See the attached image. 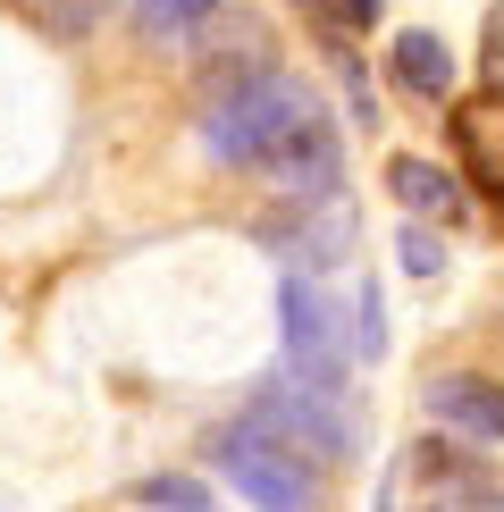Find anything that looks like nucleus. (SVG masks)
<instances>
[{
    "label": "nucleus",
    "instance_id": "1",
    "mask_svg": "<svg viewBox=\"0 0 504 512\" xmlns=\"http://www.w3.org/2000/svg\"><path fill=\"white\" fill-rule=\"evenodd\" d=\"M303 118H320V93H311L303 76L252 59V68H219V93H210V110H202V143H210V160H227V168H261Z\"/></svg>",
    "mask_w": 504,
    "mask_h": 512
},
{
    "label": "nucleus",
    "instance_id": "2",
    "mask_svg": "<svg viewBox=\"0 0 504 512\" xmlns=\"http://www.w3.org/2000/svg\"><path fill=\"white\" fill-rule=\"evenodd\" d=\"M210 462H219V479L236 487L252 512H303L311 504V454H294L286 437H269L252 412L210 437Z\"/></svg>",
    "mask_w": 504,
    "mask_h": 512
},
{
    "label": "nucleus",
    "instance_id": "3",
    "mask_svg": "<svg viewBox=\"0 0 504 512\" xmlns=\"http://www.w3.org/2000/svg\"><path fill=\"white\" fill-rule=\"evenodd\" d=\"M278 311H286V370H294V387L345 403V336H336L328 303L311 294V277H286V286H278Z\"/></svg>",
    "mask_w": 504,
    "mask_h": 512
},
{
    "label": "nucleus",
    "instance_id": "4",
    "mask_svg": "<svg viewBox=\"0 0 504 512\" xmlns=\"http://www.w3.org/2000/svg\"><path fill=\"white\" fill-rule=\"evenodd\" d=\"M252 420H261L269 437H286L294 454H345V445H353L345 412H336L328 395L294 387V378H261V387H252Z\"/></svg>",
    "mask_w": 504,
    "mask_h": 512
},
{
    "label": "nucleus",
    "instance_id": "5",
    "mask_svg": "<svg viewBox=\"0 0 504 512\" xmlns=\"http://www.w3.org/2000/svg\"><path fill=\"white\" fill-rule=\"evenodd\" d=\"M429 420L446 437H471V445H504V387L496 378H479V370H446V378H429Z\"/></svg>",
    "mask_w": 504,
    "mask_h": 512
},
{
    "label": "nucleus",
    "instance_id": "6",
    "mask_svg": "<svg viewBox=\"0 0 504 512\" xmlns=\"http://www.w3.org/2000/svg\"><path fill=\"white\" fill-rule=\"evenodd\" d=\"M454 143L462 160H471V177L488 185V194H504V93H479L454 110Z\"/></svg>",
    "mask_w": 504,
    "mask_h": 512
},
{
    "label": "nucleus",
    "instance_id": "7",
    "mask_svg": "<svg viewBox=\"0 0 504 512\" xmlns=\"http://www.w3.org/2000/svg\"><path fill=\"white\" fill-rule=\"evenodd\" d=\"M387 68H395V84L404 93H420V101H446L454 93V51L437 34H420V26H404L387 42Z\"/></svg>",
    "mask_w": 504,
    "mask_h": 512
},
{
    "label": "nucleus",
    "instance_id": "8",
    "mask_svg": "<svg viewBox=\"0 0 504 512\" xmlns=\"http://www.w3.org/2000/svg\"><path fill=\"white\" fill-rule=\"evenodd\" d=\"M219 9H227V0H126V26L152 42V51H185Z\"/></svg>",
    "mask_w": 504,
    "mask_h": 512
},
{
    "label": "nucleus",
    "instance_id": "9",
    "mask_svg": "<svg viewBox=\"0 0 504 512\" xmlns=\"http://www.w3.org/2000/svg\"><path fill=\"white\" fill-rule=\"evenodd\" d=\"M387 194L412 210V219H462V185L429 160H387Z\"/></svg>",
    "mask_w": 504,
    "mask_h": 512
},
{
    "label": "nucleus",
    "instance_id": "10",
    "mask_svg": "<svg viewBox=\"0 0 504 512\" xmlns=\"http://www.w3.org/2000/svg\"><path fill=\"white\" fill-rule=\"evenodd\" d=\"M26 17L42 34H59V42H76V34H93L101 17H110V0H26Z\"/></svg>",
    "mask_w": 504,
    "mask_h": 512
},
{
    "label": "nucleus",
    "instance_id": "11",
    "mask_svg": "<svg viewBox=\"0 0 504 512\" xmlns=\"http://www.w3.org/2000/svg\"><path fill=\"white\" fill-rule=\"evenodd\" d=\"M135 504H152V512H210V487L202 479H143Z\"/></svg>",
    "mask_w": 504,
    "mask_h": 512
},
{
    "label": "nucleus",
    "instance_id": "12",
    "mask_svg": "<svg viewBox=\"0 0 504 512\" xmlns=\"http://www.w3.org/2000/svg\"><path fill=\"white\" fill-rule=\"evenodd\" d=\"M294 9H311V17L336 26V34H370V26H378V0H294Z\"/></svg>",
    "mask_w": 504,
    "mask_h": 512
},
{
    "label": "nucleus",
    "instance_id": "13",
    "mask_svg": "<svg viewBox=\"0 0 504 512\" xmlns=\"http://www.w3.org/2000/svg\"><path fill=\"white\" fill-rule=\"evenodd\" d=\"M437 512H504V496H496V487L488 479H437Z\"/></svg>",
    "mask_w": 504,
    "mask_h": 512
},
{
    "label": "nucleus",
    "instance_id": "14",
    "mask_svg": "<svg viewBox=\"0 0 504 512\" xmlns=\"http://www.w3.org/2000/svg\"><path fill=\"white\" fill-rule=\"evenodd\" d=\"M404 269H412V277H437V269H446V252H437L429 227H404Z\"/></svg>",
    "mask_w": 504,
    "mask_h": 512
},
{
    "label": "nucleus",
    "instance_id": "15",
    "mask_svg": "<svg viewBox=\"0 0 504 512\" xmlns=\"http://www.w3.org/2000/svg\"><path fill=\"white\" fill-rule=\"evenodd\" d=\"M479 76H488V93H504V9H488V42H479Z\"/></svg>",
    "mask_w": 504,
    "mask_h": 512
},
{
    "label": "nucleus",
    "instance_id": "16",
    "mask_svg": "<svg viewBox=\"0 0 504 512\" xmlns=\"http://www.w3.org/2000/svg\"><path fill=\"white\" fill-rule=\"evenodd\" d=\"M378 319H387L378 311V286H362V336H353L362 353H387V328H378Z\"/></svg>",
    "mask_w": 504,
    "mask_h": 512
},
{
    "label": "nucleus",
    "instance_id": "17",
    "mask_svg": "<svg viewBox=\"0 0 504 512\" xmlns=\"http://www.w3.org/2000/svg\"><path fill=\"white\" fill-rule=\"evenodd\" d=\"M378 512H387V496H378Z\"/></svg>",
    "mask_w": 504,
    "mask_h": 512
}]
</instances>
